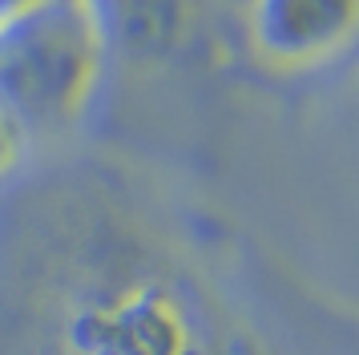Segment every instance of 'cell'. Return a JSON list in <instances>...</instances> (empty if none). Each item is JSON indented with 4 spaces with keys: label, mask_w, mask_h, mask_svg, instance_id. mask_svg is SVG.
Here are the masks:
<instances>
[{
    "label": "cell",
    "mask_w": 359,
    "mask_h": 355,
    "mask_svg": "<svg viewBox=\"0 0 359 355\" xmlns=\"http://www.w3.org/2000/svg\"><path fill=\"white\" fill-rule=\"evenodd\" d=\"M36 323L53 355H283L198 262L114 206L45 242Z\"/></svg>",
    "instance_id": "cell-1"
},
{
    "label": "cell",
    "mask_w": 359,
    "mask_h": 355,
    "mask_svg": "<svg viewBox=\"0 0 359 355\" xmlns=\"http://www.w3.org/2000/svg\"><path fill=\"white\" fill-rule=\"evenodd\" d=\"M105 48L126 57H165L190 32L194 0H81Z\"/></svg>",
    "instance_id": "cell-4"
},
{
    "label": "cell",
    "mask_w": 359,
    "mask_h": 355,
    "mask_svg": "<svg viewBox=\"0 0 359 355\" xmlns=\"http://www.w3.org/2000/svg\"><path fill=\"white\" fill-rule=\"evenodd\" d=\"M25 133L29 129L20 126V117L0 101V178L13 174V166L20 161V154H25Z\"/></svg>",
    "instance_id": "cell-5"
},
{
    "label": "cell",
    "mask_w": 359,
    "mask_h": 355,
    "mask_svg": "<svg viewBox=\"0 0 359 355\" xmlns=\"http://www.w3.org/2000/svg\"><path fill=\"white\" fill-rule=\"evenodd\" d=\"M105 41L81 0H57L0 41V101L25 129H69L93 109Z\"/></svg>",
    "instance_id": "cell-2"
},
{
    "label": "cell",
    "mask_w": 359,
    "mask_h": 355,
    "mask_svg": "<svg viewBox=\"0 0 359 355\" xmlns=\"http://www.w3.org/2000/svg\"><path fill=\"white\" fill-rule=\"evenodd\" d=\"M57 0H0V41L8 32H17L20 25H29L33 16H41L45 8H53Z\"/></svg>",
    "instance_id": "cell-6"
},
{
    "label": "cell",
    "mask_w": 359,
    "mask_h": 355,
    "mask_svg": "<svg viewBox=\"0 0 359 355\" xmlns=\"http://www.w3.org/2000/svg\"><path fill=\"white\" fill-rule=\"evenodd\" d=\"M359 0H246L243 36L250 57L278 77L315 73L355 41Z\"/></svg>",
    "instance_id": "cell-3"
}]
</instances>
